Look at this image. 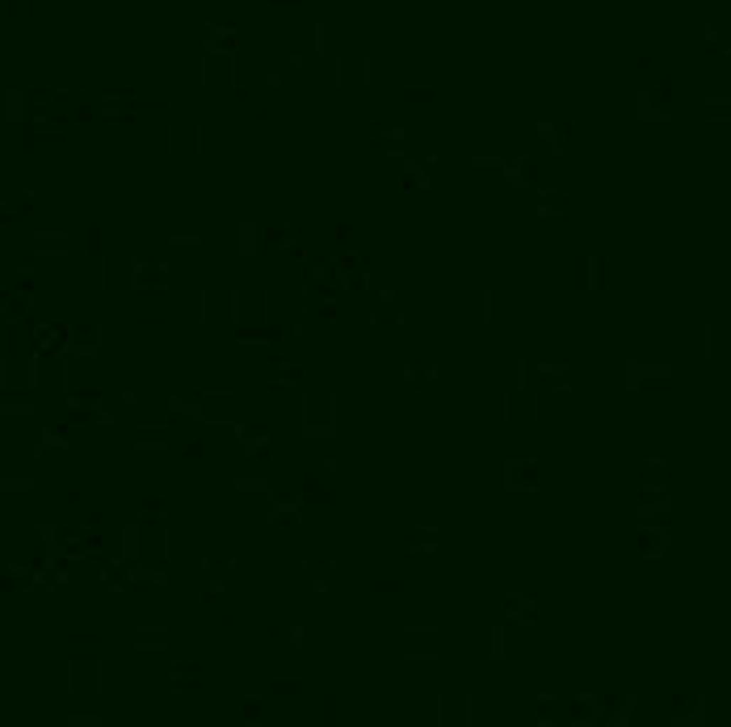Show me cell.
I'll list each match as a JSON object with an SVG mask.
<instances>
[{"instance_id": "obj_1", "label": "cell", "mask_w": 731, "mask_h": 727, "mask_svg": "<svg viewBox=\"0 0 731 727\" xmlns=\"http://www.w3.org/2000/svg\"><path fill=\"white\" fill-rule=\"evenodd\" d=\"M299 433L303 442H320V437H336L341 433V408H336V391L332 387H303V404H299Z\"/></svg>"}, {"instance_id": "obj_2", "label": "cell", "mask_w": 731, "mask_h": 727, "mask_svg": "<svg viewBox=\"0 0 731 727\" xmlns=\"http://www.w3.org/2000/svg\"><path fill=\"white\" fill-rule=\"evenodd\" d=\"M105 689V660L101 656H72L68 660V694L72 698H97Z\"/></svg>"}, {"instance_id": "obj_3", "label": "cell", "mask_w": 731, "mask_h": 727, "mask_svg": "<svg viewBox=\"0 0 731 727\" xmlns=\"http://www.w3.org/2000/svg\"><path fill=\"white\" fill-rule=\"evenodd\" d=\"M68 354L76 358V362H92L97 354H101V324L89 316H72L68 319Z\"/></svg>"}, {"instance_id": "obj_4", "label": "cell", "mask_w": 731, "mask_h": 727, "mask_svg": "<svg viewBox=\"0 0 731 727\" xmlns=\"http://www.w3.org/2000/svg\"><path fill=\"white\" fill-rule=\"evenodd\" d=\"M543 488V462L538 458L508 455L504 458V492H538Z\"/></svg>"}, {"instance_id": "obj_5", "label": "cell", "mask_w": 731, "mask_h": 727, "mask_svg": "<svg viewBox=\"0 0 731 727\" xmlns=\"http://www.w3.org/2000/svg\"><path fill=\"white\" fill-rule=\"evenodd\" d=\"M622 370H626V374H622V387H626V391H639L643 383H668V378L677 374L668 362H639V358H626Z\"/></svg>"}, {"instance_id": "obj_6", "label": "cell", "mask_w": 731, "mask_h": 727, "mask_svg": "<svg viewBox=\"0 0 731 727\" xmlns=\"http://www.w3.org/2000/svg\"><path fill=\"white\" fill-rule=\"evenodd\" d=\"M668 546H673V534L660 521H639V534H635V555L639 559H660Z\"/></svg>"}, {"instance_id": "obj_7", "label": "cell", "mask_w": 731, "mask_h": 727, "mask_svg": "<svg viewBox=\"0 0 731 727\" xmlns=\"http://www.w3.org/2000/svg\"><path fill=\"white\" fill-rule=\"evenodd\" d=\"M135 517H169V492H151V488H139L135 492Z\"/></svg>"}, {"instance_id": "obj_8", "label": "cell", "mask_w": 731, "mask_h": 727, "mask_svg": "<svg viewBox=\"0 0 731 727\" xmlns=\"http://www.w3.org/2000/svg\"><path fill=\"white\" fill-rule=\"evenodd\" d=\"M673 509H677L673 492H668V497H643L639 509H635V521H664Z\"/></svg>"}, {"instance_id": "obj_9", "label": "cell", "mask_w": 731, "mask_h": 727, "mask_svg": "<svg viewBox=\"0 0 731 727\" xmlns=\"http://www.w3.org/2000/svg\"><path fill=\"white\" fill-rule=\"evenodd\" d=\"M261 223H252V219H240V261H252L257 253H261Z\"/></svg>"}, {"instance_id": "obj_10", "label": "cell", "mask_w": 731, "mask_h": 727, "mask_svg": "<svg viewBox=\"0 0 731 727\" xmlns=\"http://www.w3.org/2000/svg\"><path fill=\"white\" fill-rule=\"evenodd\" d=\"M34 202H38V189H21L17 198H9V202H4V219H26L30 211H38Z\"/></svg>"}, {"instance_id": "obj_11", "label": "cell", "mask_w": 731, "mask_h": 727, "mask_svg": "<svg viewBox=\"0 0 731 727\" xmlns=\"http://www.w3.org/2000/svg\"><path fill=\"white\" fill-rule=\"evenodd\" d=\"M635 706H639V694H626L622 702H618V711L605 719V723H614V727H626L631 719H635Z\"/></svg>"}, {"instance_id": "obj_12", "label": "cell", "mask_w": 731, "mask_h": 727, "mask_svg": "<svg viewBox=\"0 0 731 727\" xmlns=\"http://www.w3.org/2000/svg\"><path fill=\"white\" fill-rule=\"evenodd\" d=\"M488 639H492V643H488V656H492V660H504V656H508V635H504V622H496V627L488 631Z\"/></svg>"}, {"instance_id": "obj_13", "label": "cell", "mask_w": 731, "mask_h": 727, "mask_svg": "<svg viewBox=\"0 0 731 727\" xmlns=\"http://www.w3.org/2000/svg\"><path fill=\"white\" fill-rule=\"evenodd\" d=\"M164 244H169V248H198V244H206V240H202L198 231H169Z\"/></svg>"}, {"instance_id": "obj_14", "label": "cell", "mask_w": 731, "mask_h": 727, "mask_svg": "<svg viewBox=\"0 0 731 727\" xmlns=\"http://www.w3.org/2000/svg\"><path fill=\"white\" fill-rule=\"evenodd\" d=\"M4 492H34L38 488V479L34 475H4V484H0Z\"/></svg>"}, {"instance_id": "obj_15", "label": "cell", "mask_w": 731, "mask_h": 727, "mask_svg": "<svg viewBox=\"0 0 731 727\" xmlns=\"http://www.w3.org/2000/svg\"><path fill=\"white\" fill-rule=\"evenodd\" d=\"M492 303H496V299H492V286H484V290H479V319H484V324L496 319V307H492Z\"/></svg>"}, {"instance_id": "obj_16", "label": "cell", "mask_w": 731, "mask_h": 727, "mask_svg": "<svg viewBox=\"0 0 731 727\" xmlns=\"http://www.w3.org/2000/svg\"><path fill=\"white\" fill-rule=\"evenodd\" d=\"M299 689V673H277L274 677V694H294Z\"/></svg>"}, {"instance_id": "obj_17", "label": "cell", "mask_w": 731, "mask_h": 727, "mask_svg": "<svg viewBox=\"0 0 731 727\" xmlns=\"http://www.w3.org/2000/svg\"><path fill=\"white\" fill-rule=\"evenodd\" d=\"M370 299H374V307H391V303H395V290H391V286H374Z\"/></svg>"}, {"instance_id": "obj_18", "label": "cell", "mask_w": 731, "mask_h": 727, "mask_svg": "<svg viewBox=\"0 0 731 727\" xmlns=\"http://www.w3.org/2000/svg\"><path fill=\"white\" fill-rule=\"evenodd\" d=\"M639 497H668V484H664V479H647V484L639 488Z\"/></svg>"}, {"instance_id": "obj_19", "label": "cell", "mask_w": 731, "mask_h": 727, "mask_svg": "<svg viewBox=\"0 0 731 727\" xmlns=\"http://www.w3.org/2000/svg\"><path fill=\"white\" fill-rule=\"evenodd\" d=\"M643 467H647V471H664V467H668V458H664V455H647V458H643Z\"/></svg>"}, {"instance_id": "obj_20", "label": "cell", "mask_w": 731, "mask_h": 727, "mask_svg": "<svg viewBox=\"0 0 731 727\" xmlns=\"http://www.w3.org/2000/svg\"><path fill=\"white\" fill-rule=\"evenodd\" d=\"M286 635H290V647H303V639H307V631H303L299 622H290V631H286Z\"/></svg>"}, {"instance_id": "obj_21", "label": "cell", "mask_w": 731, "mask_h": 727, "mask_svg": "<svg viewBox=\"0 0 731 727\" xmlns=\"http://www.w3.org/2000/svg\"><path fill=\"white\" fill-rule=\"evenodd\" d=\"M420 378H425V383H437V378H442V370H437L433 362H429L425 370H420Z\"/></svg>"}, {"instance_id": "obj_22", "label": "cell", "mask_w": 731, "mask_h": 727, "mask_svg": "<svg viewBox=\"0 0 731 727\" xmlns=\"http://www.w3.org/2000/svg\"><path fill=\"white\" fill-rule=\"evenodd\" d=\"M223 593H228V580H223V576H215V580H210V597H223Z\"/></svg>"}, {"instance_id": "obj_23", "label": "cell", "mask_w": 731, "mask_h": 727, "mask_svg": "<svg viewBox=\"0 0 731 727\" xmlns=\"http://www.w3.org/2000/svg\"><path fill=\"white\" fill-rule=\"evenodd\" d=\"M400 378H404V383H416V378H420V370H416V366H404V370H400Z\"/></svg>"}, {"instance_id": "obj_24", "label": "cell", "mask_w": 731, "mask_h": 727, "mask_svg": "<svg viewBox=\"0 0 731 727\" xmlns=\"http://www.w3.org/2000/svg\"><path fill=\"white\" fill-rule=\"evenodd\" d=\"M311 593H316V597H324V593H328V580H324V576H316V580H311Z\"/></svg>"}]
</instances>
